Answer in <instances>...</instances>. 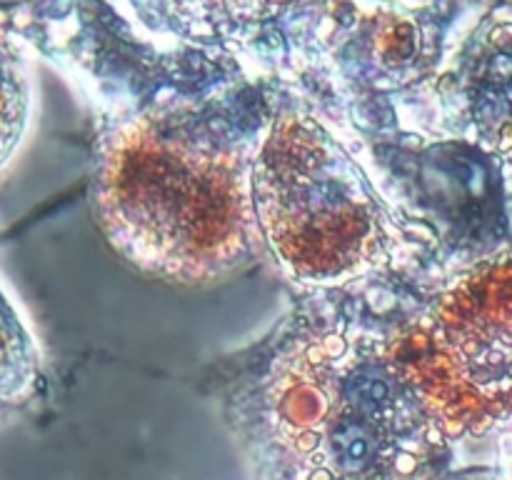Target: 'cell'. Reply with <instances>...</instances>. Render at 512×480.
<instances>
[{"instance_id":"52a82bcc","label":"cell","mask_w":512,"mask_h":480,"mask_svg":"<svg viewBox=\"0 0 512 480\" xmlns=\"http://www.w3.org/2000/svg\"><path fill=\"white\" fill-rule=\"evenodd\" d=\"M30 378H33V363L28 355V343L0 298V405L10 403Z\"/></svg>"},{"instance_id":"5b68a950","label":"cell","mask_w":512,"mask_h":480,"mask_svg":"<svg viewBox=\"0 0 512 480\" xmlns=\"http://www.w3.org/2000/svg\"><path fill=\"white\" fill-rule=\"evenodd\" d=\"M28 118V75L13 33L0 23V168L18 145Z\"/></svg>"},{"instance_id":"3957f363","label":"cell","mask_w":512,"mask_h":480,"mask_svg":"<svg viewBox=\"0 0 512 480\" xmlns=\"http://www.w3.org/2000/svg\"><path fill=\"white\" fill-rule=\"evenodd\" d=\"M250 198L258 235L298 283L343 285L388 260L383 203L348 150L310 115L283 113L260 133Z\"/></svg>"},{"instance_id":"6da1fadb","label":"cell","mask_w":512,"mask_h":480,"mask_svg":"<svg viewBox=\"0 0 512 480\" xmlns=\"http://www.w3.org/2000/svg\"><path fill=\"white\" fill-rule=\"evenodd\" d=\"M255 140L193 115H145L110 133L95 213L140 270L203 283L243 265L258 243L250 198Z\"/></svg>"},{"instance_id":"8992f818","label":"cell","mask_w":512,"mask_h":480,"mask_svg":"<svg viewBox=\"0 0 512 480\" xmlns=\"http://www.w3.org/2000/svg\"><path fill=\"white\" fill-rule=\"evenodd\" d=\"M150 10L175 20L180 28H220L230 23L258 20L293 0H143Z\"/></svg>"},{"instance_id":"7a4b0ae2","label":"cell","mask_w":512,"mask_h":480,"mask_svg":"<svg viewBox=\"0 0 512 480\" xmlns=\"http://www.w3.org/2000/svg\"><path fill=\"white\" fill-rule=\"evenodd\" d=\"M265 403L303 480H413L445 445L388 340L345 325L295 340Z\"/></svg>"},{"instance_id":"277c9868","label":"cell","mask_w":512,"mask_h":480,"mask_svg":"<svg viewBox=\"0 0 512 480\" xmlns=\"http://www.w3.org/2000/svg\"><path fill=\"white\" fill-rule=\"evenodd\" d=\"M508 253L460 275L423 318L388 340L390 358L445 440L483 435L510 405Z\"/></svg>"}]
</instances>
